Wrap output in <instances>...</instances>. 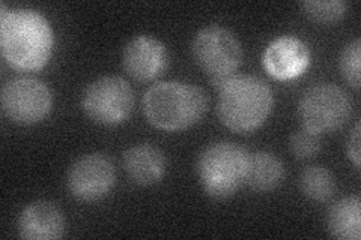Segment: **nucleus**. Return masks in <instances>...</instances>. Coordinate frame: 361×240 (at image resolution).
<instances>
[{"mask_svg": "<svg viewBox=\"0 0 361 240\" xmlns=\"http://www.w3.org/2000/svg\"><path fill=\"white\" fill-rule=\"evenodd\" d=\"M301 192L312 201H329L336 192V180L331 171L321 165H312L300 177Z\"/></svg>", "mask_w": 361, "mask_h": 240, "instance_id": "dca6fc26", "label": "nucleus"}, {"mask_svg": "<svg viewBox=\"0 0 361 240\" xmlns=\"http://www.w3.org/2000/svg\"><path fill=\"white\" fill-rule=\"evenodd\" d=\"M353 102L342 87L319 83L302 94L298 106L302 128L316 134H330L342 128L351 116Z\"/></svg>", "mask_w": 361, "mask_h": 240, "instance_id": "423d86ee", "label": "nucleus"}, {"mask_svg": "<svg viewBox=\"0 0 361 240\" xmlns=\"http://www.w3.org/2000/svg\"><path fill=\"white\" fill-rule=\"evenodd\" d=\"M134 94L121 77H103L90 83L83 92L82 107L86 116L98 125L116 127L133 111Z\"/></svg>", "mask_w": 361, "mask_h": 240, "instance_id": "0eeeda50", "label": "nucleus"}, {"mask_svg": "<svg viewBox=\"0 0 361 240\" xmlns=\"http://www.w3.org/2000/svg\"><path fill=\"white\" fill-rule=\"evenodd\" d=\"M191 53L200 70L217 89L236 75L243 63V47L233 33L221 26H208L197 32Z\"/></svg>", "mask_w": 361, "mask_h": 240, "instance_id": "39448f33", "label": "nucleus"}, {"mask_svg": "<svg viewBox=\"0 0 361 240\" xmlns=\"http://www.w3.org/2000/svg\"><path fill=\"white\" fill-rule=\"evenodd\" d=\"M248 155L231 141L209 144L197 159V177L207 196L216 200L232 197L245 184Z\"/></svg>", "mask_w": 361, "mask_h": 240, "instance_id": "20e7f679", "label": "nucleus"}, {"mask_svg": "<svg viewBox=\"0 0 361 240\" xmlns=\"http://www.w3.org/2000/svg\"><path fill=\"white\" fill-rule=\"evenodd\" d=\"M310 65L307 44L297 37L283 35L271 41L262 54V66L279 82L298 78Z\"/></svg>", "mask_w": 361, "mask_h": 240, "instance_id": "9d476101", "label": "nucleus"}, {"mask_svg": "<svg viewBox=\"0 0 361 240\" xmlns=\"http://www.w3.org/2000/svg\"><path fill=\"white\" fill-rule=\"evenodd\" d=\"M289 144L292 153L298 159H310L321 151V137L319 134L302 128L290 137Z\"/></svg>", "mask_w": 361, "mask_h": 240, "instance_id": "6ab92c4d", "label": "nucleus"}, {"mask_svg": "<svg viewBox=\"0 0 361 240\" xmlns=\"http://www.w3.org/2000/svg\"><path fill=\"white\" fill-rule=\"evenodd\" d=\"M346 152H348L349 159H351L354 165L358 168L360 167V122L355 123L353 134L349 135Z\"/></svg>", "mask_w": 361, "mask_h": 240, "instance_id": "aec40b11", "label": "nucleus"}, {"mask_svg": "<svg viewBox=\"0 0 361 240\" xmlns=\"http://www.w3.org/2000/svg\"><path fill=\"white\" fill-rule=\"evenodd\" d=\"M123 168L134 184L151 187L164 177L167 159L160 149L152 144H135L123 155Z\"/></svg>", "mask_w": 361, "mask_h": 240, "instance_id": "ddd939ff", "label": "nucleus"}, {"mask_svg": "<svg viewBox=\"0 0 361 240\" xmlns=\"http://www.w3.org/2000/svg\"><path fill=\"white\" fill-rule=\"evenodd\" d=\"M208 98L195 84L161 82L151 86L143 96V113L157 130L176 132L193 127L205 116Z\"/></svg>", "mask_w": 361, "mask_h": 240, "instance_id": "f03ea898", "label": "nucleus"}, {"mask_svg": "<svg viewBox=\"0 0 361 240\" xmlns=\"http://www.w3.org/2000/svg\"><path fill=\"white\" fill-rule=\"evenodd\" d=\"M18 233L26 240L59 239L65 233V216L50 201L30 203L20 213Z\"/></svg>", "mask_w": 361, "mask_h": 240, "instance_id": "f8f14e48", "label": "nucleus"}, {"mask_svg": "<svg viewBox=\"0 0 361 240\" xmlns=\"http://www.w3.org/2000/svg\"><path fill=\"white\" fill-rule=\"evenodd\" d=\"M360 65H361V42L354 39L349 42L341 56V71L346 83L354 89L360 87Z\"/></svg>", "mask_w": 361, "mask_h": 240, "instance_id": "a211bd4d", "label": "nucleus"}, {"mask_svg": "<svg viewBox=\"0 0 361 240\" xmlns=\"http://www.w3.org/2000/svg\"><path fill=\"white\" fill-rule=\"evenodd\" d=\"M116 171L111 161L101 153H89L71 165L66 185L71 196L80 201H98L115 187Z\"/></svg>", "mask_w": 361, "mask_h": 240, "instance_id": "1a4fd4ad", "label": "nucleus"}, {"mask_svg": "<svg viewBox=\"0 0 361 240\" xmlns=\"http://www.w3.org/2000/svg\"><path fill=\"white\" fill-rule=\"evenodd\" d=\"M53 47L51 25L41 13L0 5V49L9 66L18 71H39L50 62Z\"/></svg>", "mask_w": 361, "mask_h": 240, "instance_id": "f257e3e1", "label": "nucleus"}, {"mask_svg": "<svg viewBox=\"0 0 361 240\" xmlns=\"http://www.w3.org/2000/svg\"><path fill=\"white\" fill-rule=\"evenodd\" d=\"M122 63L130 77L137 82H151L160 77L169 65L166 45L148 35L134 37L123 49Z\"/></svg>", "mask_w": 361, "mask_h": 240, "instance_id": "9b49d317", "label": "nucleus"}, {"mask_svg": "<svg viewBox=\"0 0 361 240\" xmlns=\"http://www.w3.org/2000/svg\"><path fill=\"white\" fill-rule=\"evenodd\" d=\"M285 179V167L280 159L268 152L248 155L245 185L256 192L276 189Z\"/></svg>", "mask_w": 361, "mask_h": 240, "instance_id": "4468645a", "label": "nucleus"}, {"mask_svg": "<svg viewBox=\"0 0 361 240\" xmlns=\"http://www.w3.org/2000/svg\"><path fill=\"white\" fill-rule=\"evenodd\" d=\"M346 6L342 0H307L302 4L304 14L319 25H331L342 20Z\"/></svg>", "mask_w": 361, "mask_h": 240, "instance_id": "f3484780", "label": "nucleus"}, {"mask_svg": "<svg viewBox=\"0 0 361 240\" xmlns=\"http://www.w3.org/2000/svg\"><path fill=\"white\" fill-rule=\"evenodd\" d=\"M326 225L333 237L341 240H360L361 237V201L358 197L338 200L329 212Z\"/></svg>", "mask_w": 361, "mask_h": 240, "instance_id": "2eb2a0df", "label": "nucleus"}, {"mask_svg": "<svg viewBox=\"0 0 361 240\" xmlns=\"http://www.w3.org/2000/svg\"><path fill=\"white\" fill-rule=\"evenodd\" d=\"M53 107L50 87L37 78H16L2 89V108L18 125H35L49 116Z\"/></svg>", "mask_w": 361, "mask_h": 240, "instance_id": "6e6552de", "label": "nucleus"}, {"mask_svg": "<svg viewBox=\"0 0 361 240\" xmlns=\"http://www.w3.org/2000/svg\"><path fill=\"white\" fill-rule=\"evenodd\" d=\"M273 104V90L253 75H235L219 87V118L233 132L248 134L261 128Z\"/></svg>", "mask_w": 361, "mask_h": 240, "instance_id": "7ed1b4c3", "label": "nucleus"}]
</instances>
